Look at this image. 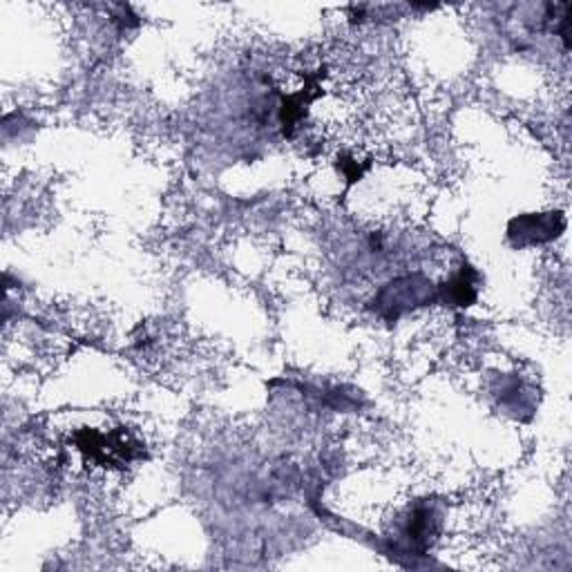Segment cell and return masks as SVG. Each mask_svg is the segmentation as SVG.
<instances>
[{
	"label": "cell",
	"instance_id": "obj_3",
	"mask_svg": "<svg viewBox=\"0 0 572 572\" xmlns=\"http://www.w3.org/2000/svg\"><path fill=\"white\" fill-rule=\"evenodd\" d=\"M472 271L466 267L459 276L450 280V284H445V300H450L457 306H470L476 300L474 282H472Z\"/></svg>",
	"mask_w": 572,
	"mask_h": 572
},
{
	"label": "cell",
	"instance_id": "obj_1",
	"mask_svg": "<svg viewBox=\"0 0 572 572\" xmlns=\"http://www.w3.org/2000/svg\"><path fill=\"white\" fill-rule=\"evenodd\" d=\"M434 298V287L429 280H425L423 276H407V278H399L392 284H388L383 291L378 293V309L385 317H396L410 309L429 304Z\"/></svg>",
	"mask_w": 572,
	"mask_h": 572
},
{
	"label": "cell",
	"instance_id": "obj_2",
	"mask_svg": "<svg viewBox=\"0 0 572 572\" xmlns=\"http://www.w3.org/2000/svg\"><path fill=\"white\" fill-rule=\"evenodd\" d=\"M563 226H565V222H563L561 213L521 215L511 222L507 235H511V242L515 246L524 248V246H535V244H543V242L559 237Z\"/></svg>",
	"mask_w": 572,
	"mask_h": 572
}]
</instances>
